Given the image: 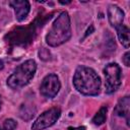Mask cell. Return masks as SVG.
<instances>
[{
  "label": "cell",
  "instance_id": "cell-5",
  "mask_svg": "<svg viewBox=\"0 0 130 130\" xmlns=\"http://www.w3.org/2000/svg\"><path fill=\"white\" fill-rule=\"evenodd\" d=\"M60 116H61L60 108H57V107L51 108L43 112L35 120V122L31 125V130H44L46 128H49L59 120Z\"/></svg>",
  "mask_w": 130,
  "mask_h": 130
},
{
  "label": "cell",
  "instance_id": "cell-12",
  "mask_svg": "<svg viewBox=\"0 0 130 130\" xmlns=\"http://www.w3.org/2000/svg\"><path fill=\"white\" fill-rule=\"evenodd\" d=\"M107 112H108V108L106 106L101 107L100 110L95 113V115L91 119L92 124H94L96 126H100V125L104 124L106 122V119H107Z\"/></svg>",
  "mask_w": 130,
  "mask_h": 130
},
{
  "label": "cell",
  "instance_id": "cell-3",
  "mask_svg": "<svg viewBox=\"0 0 130 130\" xmlns=\"http://www.w3.org/2000/svg\"><path fill=\"white\" fill-rule=\"evenodd\" d=\"M37 71V63L32 59H28L18 65L15 70L8 76L6 84L11 89L17 90L26 86L34 78Z\"/></svg>",
  "mask_w": 130,
  "mask_h": 130
},
{
  "label": "cell",
  "instance_id": "cell-15",
  "mask_svg": "<svg viewBox=\"0 0 130 130\" xmlns=\"http://www.w3.org/2000/svg\"><path fill=\"white\" fill-rule=\"evenodd\" d=\"M67 130H86V127H85V126H78V127L69 126V127L67 128Z\"/></svg>",
  "mask_w": 130,
  "mask_h": 130
},
{
  "label": "cell",
  "instance_id": "cell-11",
  "mask_svg": "<svg viewBox=\"0 0 130 130\" xmlns=\"http://www.w3.org/2000/svg\"><path fill=\"white\" fill-rule=\"evenodd\" d=\"M36 112H37V109L32 105L23 104L19 109V117L24 121H28L35 116Z\"/></svg>",
  "mask_w": 130,
  "mask_h": 130
},
{
  "label": "cell",
  "instance_id": "cell-18",
  "mask_svg": "<svg viewBox=\"0 0 130 130\" xmlns=\"http://www.w3.org/2000/svg\"><path fill=\"white\" fill-rule=\"evenodd\" d=\"M0 130H1V127H0Z\"/></svg>",
  "mask_w": 130,
  "mask_h": 130
},
{
  "label": "cell",
  "instance_id": "cell-1",
  "mask_svg": "<svg viewBox=\"0 0 130 130\" xmlns=\"http://www.w3.org/2000/svg\"><path fill=\"white\" fill-rule=\"evenodd\" d=\"M72 83L74 88L83 95L94 96L101 91V77L94 69L88 66L79 65L75 69Z\"/></svg>",
  "mask_w": 130,
  "mask_h": 130
},
{
  "label": "cell",
  "instance_id": "cell-10",
  "mask_svg": "<svg viewBox=\"0 0 130 130\" xmlns=\"http://www.w3.org/2000/svg\"><path fill=\"white\" fill-rule=\"evenodd\" d=\"M116 31H117L118 39L120 43L122 44V46L125 49H128L129 44H130V30L128 26L125 24H121L118 27H116Z\"/></svg>",
  "mask_w": 130,
  "mask_h": 130
},
{
  "label": "cell",
  "instance_id": "cell-6",
  "mask_svg": "<svg viewBox=\"0 0 130 130\" xmlns=\"http://www.w3.org/2000/svg\"><path fill=\"white\" fill-rule=\"evenodd\" d=\"M61 88L59 77L55 73L47 74L40 85V93L46 99H54Z\"/></svg>",
  "mask_w": 130,
  "mask_h": 130
},
{
  "label": "cell",
  "instance_id": "cell-14",
  "mask_svg": "<svg viewBox=\"0 0 130 130\" xmlns=\"http://www.w3.org/2000/svg\"><path fill=\"white\" fill-rule=\"evenodd\" d=\"M122 61H123V63H124L125 66H127V67L130 66V53H129L128 51L123 55V57H122Z\"/></svg>",
  "mask_w": 130,
  "mask_h": 130
},
{
  "label": "cell",
  "instance_id": "cell-7",
  "mask_svg": "<svg viewBox=\"0 0 130 130\" xmlns=\"http://www.w3.org/2000/svg\"><path fill=\"white\" fill-rule=\"evenodd\" d=\"M8 4L13 8L15 18L17 21H22L26 18L30 11V4L26 0H14V1H9Z\"/></svg>",
  "mask_w": 130,
  "mask_h": 130
},
{
  "label": "cell",
  "instance_id": "cell-8",
  "mask_svg": "<svg viewBox=\"0 0 130 130\" xmlns=\"http://www.w3.org/2000/svg\"><path fill=\"white\" fill-rule=\"evenodd\" d=\"M129 107H130V98L129 95H125L122 99H120L116 104L113 111V116L120 119L121 118L124 119L125 122L129 125V115H130Z\"/></svg>",
  "mask_w": 130,
  "mask_h": 130
},
{
  "label": "cell",
  "instance_id": "cell-2",
  "mask_svg": "<svg viewBox=\"0 0 130 130\" xmlns=\"http://www.w3.org/2000/svg\"><path fill=\"white\" fill-rule=\"evenodd\" d=\"M71 22L68 12L62 11L54 20L46 35V43L50 47H58L68 42L71 38Z\"/></svg>",
  "mask_w": 130,
  "mask_h": 130
},
{
  "label": "cell",
  "instance_id": "cell-16",
  "mask_svg": "<svg viewBox=\"0 0 130 130\" xmlns=\"http://www.w3.org/2000/svg\"><path fill=\"white\" fill-rule=\"evenodd\" d=\"M3 67H4V62L0 59V70H2V69H3Z\"/></svg>",
  "mask_w": 130,
  "mask_h": 130
},
{
  "label": "cell",
  "instance_id": "cell-4",
  "mask_svg": "<svg viewBox=\"0 0 130 130\" xmlns=\"http://www.w3.org/2000/svg\"><path fill=\"white\" fill-rule=\"evenodd\" d=\"M105 75V89L106 93L111 94L116 92L122 84V69L115 63H109L104 68Z\"/></svg>",
  "mask_w": 130,
  "mask_h": 130
},
{
  "label": "cell",
  "instance_id": "cell-13",
  "mask_svg": "<svg viewBox=\"0 0 130 130\" xmlns=\"http://www.w3.org/2000/svg\"><path fill=\"white\" fill-rule=\"evenodd\" d=\"M16 127H17L16 121L12 118H8V119L4 120V122L1 126V130H14Z\"/></svg>",
  "mask_w": 130,
  "mask_h": 130
},
{
  "label": "cell",
  "instance_id": "cell-17",
  "mask_svg": "<svg viewBox=\"0 0 130 130\" xmlns=\"http://www.w3.org/2000/svg\"><path fill=\"white\" fill-rule=\"evenodd\" d=\"M1 105H2V99H1V95H0V109H1Z\"/></svg>",
  "mask_w": 130,
  "mask_h": 130
},
{
  "label": "cell",
  "instance_id": "cell-9",
  "mask_svg": "<svg viewBox=\"0 0 130 130\" xmlns=\"http://www.w3.org/2000/svg\"><path fill=\"white\" fill-rule=\"evenodd\" d=\"M107 15H108V20L110 24L113 27H118L119 25L123 24L124 21V11L116 4H111L109 5L107 9Z\"/></svg>",
  "mask_w": 130,
  "mask_h": 130
}]
</instances>
